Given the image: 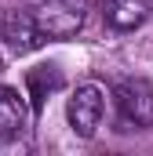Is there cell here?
<instances>
[{
	"instance_id": "1",
	"label": "cell",
	"mask_w": 153,
	"mask_h": 156,
	"mask_svg": "<svg viewBox=\"0 0 153 156\" xmlns=\"http://www.w3.org/2000/svg\"><path fill=\"white\" fill-rule=\"evenodd\" d=\"M26 11L44 40H69L84 29V0H29Z\"/></svg>"
},
{
	"instance_id": "2",
	"label": "cell",
	"mask_w": 153,
	"mask_h": 156,
	"mask_svg": "<svg viewBox=\"0 0 153 156\" xmlns=\"http://www.w3.org/2000/svg\"><path fill=\"white\" fill-rule=\"evenodd\" d=\"M66 116H69V127H73L76 138H95L99 123L106 116V91L91 80L80 83L66 102Z\"/></svg>"
},
{
	"instance_id": "3",
	"label": "cell",
	"mask_w": 153,
	"mask_h": 156,
	"mask_svg": "<svg viewBox=\"0 0 153 156\" xmlns=\"http://www.w3.org/2000/svg\"><path fill=\"white\" fill-rule=\"evenodd\" d=\"M120 116L131 127H153V87L146 80H124L117 87Z\"/></svg>"
},
{
	"instance_id": "4",
	"label": "cell",
	"mask_w": 153,
	"mask_h": 156,
	"mask_svg": "<svg viewBox=\"0 0 153 156\" xmlns=\"http://www.w3.org/2000/svg\"><path fill=\"white\" fill-rule=\"evenodd\" d=\"M0 40L7 44V51H11V55H29V51H37L40 44H44V33L37 29L33 15L22 7V11H11V15L4 18Z\"/></svg>"
},
{
	"instance_id": "5",
	"label": "cell",
	"mask_w": 153,
	"mask_h": 156,
	"mask_svg": "<svg viewBox=\"0 0 153 156\" xmlns=\"http://www.w3.org/2000/svg\"><path fill=\"white\" fill-rule=\"evenodd\" d=\"M153 4L150 0H102V18L113 33H135L146 26Z\"/></svg>"
},
{
	"instance_id": "6",
	"label": "cell",
	"mask_w": 153,
	"mask_h": 156,
	"mask_svg": "<svg viewBox=\"0 0 153 156\" xmlns=\"http://www.w3.org/2000/svg\"><path fill=\"white\" fill-rule=\"evenodd\" d=\"M29 105L15 87H0V138H15L26 131Z\"/></svg>"
},
{
	"instance_id": "7",
	"label": "cell",
	"mask_w": 153,
	"mask_h": 156,
	"mask_svg": "<svg viewBox=\"0 0 153 156\" xmlns=\"http://www.w3.org/2000/svg\"><path fill=\"white\" fill-rule=\"evenodd\" d=\"M26 83H29L33 113H40V109H44V98H47L51 91H58V87H62V73H58L55 66H37V69H29Z\"/></svg>"
}]
</instances>
